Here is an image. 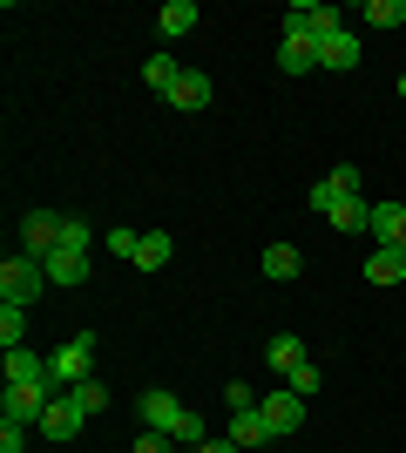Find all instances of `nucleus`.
<instances>
[{"label": "nucleus", "mask_w": 406, "mask_h": 453, "mask_svg": "<svg viewBox=\"0 0 406 453\" xmlns=\"http://www.w3.org/2000/svg\"><path fill=\"white\" fill-rule=\"evenodd\" d=\"M41 291H55V284H48V265L27 257V250H14V257L0 265V304H20V311H27Z\"/></svg>", "instance_id": "obj_1"}, {"label": "nucleus", "mask_w": 406, "mask_h": 453, "mask_svg": "<svg viewBox=\"0 0 406 453\" xmlns=\"http://www.w3.org/2000/svg\"><path fill=\"white\" fill-rule=\"evenodd\" d=\"M48 365H55V386H61V393H75L81 379H96V332H75V339L61 345Z\"/></svg>", "instance_id": "obj_2"}, {"label": "nucleus", "mask_w": 406, "mask_h": 453, "mask_svg": "<svg viewBox=\"0 0 406 453\" xmlns=\"http://www.w3.org/2000/svg\"><path fill=\"white\" fill-rule=\"evenodd\" d=\"M61 224H68L61 210H27V217H20V250H27V257H55Z\"/></svg>", "instance_id": "obj_3"}, {"label": "nucleus", "mask_w": 406, "mask_h": 453, "mask_svg": "<svg viewBox=\"0 0 406 453\" xmlns=\"http://www.w3.org/2000/svg\"><path fill=\"white\" fill-rule=\"evenodd\" d=\"M257 413H264V426H271V434L285 440V434H298V426H305V399L291 393V386H278V393H264V399H257Z\"/></svg>", "instance_id": "obj_4"}, {"label": "nucleus", "mask_w": 406, "mask_h": 453, "mask_svg": "<svg viewBox=\"0 0 406 453\" xmlns=\"http://www.w3.org/2000/svg\"><path fill=\"white\" fill-rule=\"evenodd\" d=\"M285 27H298V35H311V41H326V35H339L346 20H339V7H318V0H291V7H285Z\"/></svg>", "instance_id": "obj_5"}, {"label": "nucleus", "mask_w": 406, "mask_h": 453, "mask_svg": "<svg viewBox=\"0 0 406 453\" xmlns=\"http://www.w3.org/2000/svg\"><path fill=\"white\" fill-rule=\"evenodd\" d=\"M0 372H7V386H55V365L41 359V352H27V345H14L7 359H0ZM61 393V386H55Z\"/></svg>", "instance_id": "obj_6"}, {"label": "nucleus", "mask_w": 406, "mask_h": 453, "mask_svg": "<svg viewBox=\"0 0 406 453\" xmlns=\"http://www.w3.org/2000/svg\"><path fill=\"white\" fill-rule=\"evenodd\" d=\"M135 406H142V426H149V434H176V419L190 413V406H176V393H163V386H149Z\"/></svg>", "instance_id": "obj_7"}, {"label": "nucleus", "mask_w": 406, "mask_h": 453, "mask_svg": "<svg viewBox=\"0 0 406 453\" xmlns=\"http://www.w3.org/2000/svg\"><path fill=\"white\" fill-rule=\"evenodd\" d=\"M211 75H203V68H183V75H176V88L163 95V102H170V109H183V115H196V109H211Z\"/></svg>", "instance_id": "obj_8"}, {"label": "nucleus", "mask_w": 406, "mask_h": 453, "mask_svg": "<svg viewBox=\"0 0 406 453\" xmlns=\"http://www.w3.org/2000/svg\"><path fill=\"white\" fill-rule=\"evenodd\" d=\"M278 68H285V75H311V68H318V41L298 35V27H285V41H278Z\"/></svg>", "instance_id": "obj_9"}, {"label": "nucleus", "mask_w": 406, "mask_h": 453, "mask_svg": "<svg viewBox=\"0 0 406 453\" xmlns=\"http://www.w3.org/2000/svg\"><path fill=\"white\" fill-rule=\"evenodd\" d=\"M318 68H326V75H346V68H359V35H352V27L326 35V41H318Z\"/></svg>", "instance_id": "obj_10"}, {"label": "nucleus", "mask_w": 406, "mask_h": 453, "mask_svg": "<svg viewBox=\"0 0 406 453\" xmlns=\"http://www.w3.org/2000/svg\"><path fill=\"white\" fill-rule=\"evenodd\" d=\"M81 426H88V413H81L75 393H61L55 406H48V419H41V434H48V440H75Z\"/></svg>", "instance_id": "obj_11"}, {"label": "nucleus", "mask_w": 406, "mask_h": 453, "mask_svg": "<svg viewBox=\"0 0 406 453\" xmlns=\"http://www.w3.org/2000/svg\"><path fill=\"white\" fill-rule=\"evenodd\" d=\"M41 265H48V284H55V291L88 284V250H55V257H41Z\"/></svg>", "instance_id": "obj_12"}, {"label": "nucleus", "mask_w": 406, "mask_h": 453, "mask_svg": "<svg viewBox=\"0 0 406 453\" xmlns=\"http://www.w3.org/2000/svg\"><path fill=\"white\" fill-rule=\"evenodd\" d=\"M326 224L339 230V237H359V230H372V203H366V196H339Z\"/></svg>", "instance_id": "obj_13"}, {"label": "nucleus", "mask_w": 406, "mask_h": 453, "mask_svg": "<svg viewBox=\"0 0 406 453\" xmlns=\"http://www.w3.org/2000/svg\"><path fill=\"white\" fill-rule=\"evenodd\" d=\"M372 237L387 250H406V203H372Z\"/></svg>", "instance_id": "obj_14"}, {"label": "nucleus", "mask_w": 406, "mask_h": 453, "mask_svg": "<svg viewBox=\"0 0 406 453\" xmlns=\"http://www.w3.org/2000/svg\"><path fill=\"white\" fill-rule=\"evenodd\" d=\"M196 20H203V14H196V0H163V14H156V35H163V41H183Z\"/></svg>", "instance_id": "obj_15"}, {"label": "nucleus", "mask_w": 406, "mask_h": 453, "mask_svg": "<svg viewBox=\"0 0 406 453\" xmlns=\"http://www.w3.org/2000/svg\"><path fill=\"white\" fill-rule=\"evenodd\" d=\"M231 440H237L244 453H257V447H271L278 434H271V426H264V413L251 406V413H231Z\"/></svg>", "instance_id": "obj_16"}, {"label": "nucleus", "mask_w": 406, "mask_h": 453, "mask_svg": "<svg viewBox=\"0 0 406 453\" xmlns=\"http://www.w3.org/2000/svg\"><path fill=\"white\" fill-rule=\"evenodd\" d=\"M298 271H305V250H298V244H271L264 250V278L271 284H291Z\"/></svg>", "instance_id": "obj_17"}, {"label": "nucleus", "mask_w": 406, "mask_h": 453, "mask_svg": "<svg viewBox=\"0 0 406 453\" xmlns=\"http://www.w3.org/2000/svg\"><path fill=\"white\" fill-rule=\"evenodd\" d=\"M170 250H176L170 230H142V244H135V271H163V265H170Z\"/></svg>", "instance_id": "obj_18"}, {"label": "nucleus", "mask_w": 406, "mask_h": 453, "mask_svg": "<svg viewBox=\"0 0 406 453\" xmlns=\"http://www.w3.org/2000/svg\"><path fill=\"white\" fill-rule=\"evenodd\" d=\"M366 284H406V250H372L366 257Z\"/></svg>", "instance_id": "obj_19"}, {"label": "nucleus", "mask_w": 406, "mask_h": 453, "mask_svg": "<svg viewBox=\"0 0 406 453\" xmlns=\"http://www.w3.org/2000/svg\"><path fill=\"white\" fill-rule=\"evenodd\" d=\"M264 365H271L278 379H285L291 365H305V339H291V332H278V339L264 345Z\"/></svg>", "instance_id": "obj_20"}, {"label": "nucleus", "mask_w": 406, "mask_h": 453, "mask_svg": "<svg viewBox=\"0 0 406 453\" xmlns=\"http://www.w3.org/2000/svg\"><path fill=\"white\" fill-rule=\"evenodd\" d=\"M359 20H366V27H406V0H366V7H359Z\"/></svg>", "instance_id": "obj_21"}, {"label": "nucleus", "mask_w": 406, "mask_h": 453, "mask_svg": "<svg viewBox=\"0 0 406 453\" xmlns=\"http://www.w3.org/2000/svg\"><path fill=\"white\" fill-rule=\"evenodd\" d=\"M176 75H183V68H176L170 55H149V61H142V81H149L156 95H170V88H176Z\"/></svg>", "instance_id": "obj_22"}, {"label": "nucleus", "mask_w": 406, "mask_h": 453, "mask_svg": "<svg viewBox=\"0 0 406 453\" xmlns=\"http://www.w3.org/2000/svg\"><path fill=\"white\" fill-rule=\"evenodd\" d=\"M0 345H7V352L27 345V311H20V304H0Z\"/></svg>", "instance_id": "obj_23"}, {"label": "nucleus", "mask_w": 406, "mask_h": 453, "mask_svg": "<svg viewBox=\"0 0 406 453\" xmlns=\"http://www.w3.org/2000/svg\"><path fill=\"white\" fill-rule=\"evenodd\" d=\"M285 386H291V393H298V399H311V393H318V386H326V372H318V365H291V372H285Z\"/></svg>", "instance_id": "obj_24"}, {"label": "nucleus", "mask_w": 406, "mask_h": 453, "mask_svg": "<svg viewBox=\"0 0 406 453\" xmlns=\"http://www.w3.org/2000/svg\"><path fill=\"white\" fill-rule=\"evenodd\" d=\"M170 440H176V447H190V453H196V447H203V440H211V426H203V413H183V419H176V434H170Z\"/></svg>", "instance_id": "obj_25"}, {"label": "nucleus", "mask_w": 406, "mask_h": 453, "mask_svg": "<svg viewBox=\"0 0 406 453\" xmlns=\"http://www.w3.org/2000/svg\"><path fill=\"white\" fill-rule=\"evenodd\" d=\"M102 244H109V257H122V265H135V244H142V230H109Z\"/></svg>", "instance_id": "obj_26"}, {"label": "nucleus", "mask_w": 406, "mask_h": 453, "mask_svg": "<svg viewBox=\"0 0 406 453\" xmlns=\"http://www.w3.org/2000/svg\"><path fill=\"white\" fill-rule=\"evenodd\" d=\"M75 399H81V413L96 419L102 406H109V386H102V379H81V386H75Z\"/></svg>", "instance_id": "obj_27"}, {"label": "nucleus", "mask_w": 406, "mask_h": 453, "mask_svg": "<svg viewBox=\"0 0 406 453\" xmlns=\"http://www.w3.org/2000/svg\"><path fill=\"white\" fill-rule=\"evenodd\" d=\"M96 244V230L81 224V217H68V224H61V250H88Z\"/></svg>", "instance_id": "obj_28"}, {"label": "nucleus", "mask_w": 406, "mask_h": 453, "mask_svg": "<svg viewBox=\"0 0 406 453\" xmlns=\"http://www.w3.org/2000/svg\"><path fill=\"white\" fill-rule=\"evenodd\" d=\"M224 406H231V413H251V406H257V393L244 386V379H231V386H224Z\"/></svg>", "instance_id": "obj_29"}, {"label": "nucleus", "mask_w": 406, "mask_h": 453, "mask_svg": "<svg viewBox=\"0 0 406 453\" xmlns=\"http://www.w3.org/2000/svg\"><path fill=\"white\" fill-rule=\"evenodd\" d=\"M129 453H176V440H170V434H149V426H142V440H135Z\"/></svg>", "instance_id": "obj_30"}, {"label": "nucleus", "mask_w": 406, "mask_h": 453, "mask_svg": "<svg viewBox=\"0 0 406 453\" xmlns=\"http://www.w3.org/2000/svg\"><path fill=\"white\" fill-rule=\"evenodd\" d=\"M27 447V426H14V419H0V453H20Z\"/></svg>", "instance_id": "obj_31"}, {"label": "nucleus", "mask_w": 406, "mask_h": 453, "mask_svg": "<svg viewBox=\"0 0 406 453\" xmlns=\"http://www.w3.org/2000/svg\"><path fill=\"white\" fill-rule=\"evenodd\" d=\"M196 453H244V447H237V440H203Z\"/></svg>", "instance_id": "obj_32"}, {"label": "nucleus", "mask_w": 406, "mask_h": 453, "mask_svg": "<svg viewBox=\"0 0 406 453\" xmlns=\"http://www.w3.org/2000/svg\"><path fill=\"white\" fill-rule=\"evenodd\" d=\"M400 102H406V75H400Z\"/></svg>", "instance_id": "obj_33"}]
</instances>
